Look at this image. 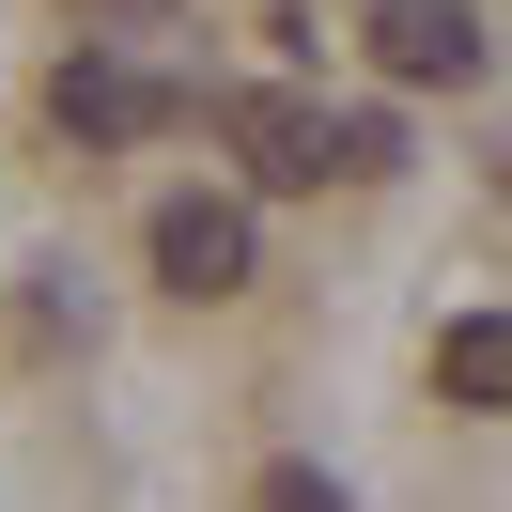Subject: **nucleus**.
<instances>
[{
	"instance_id": "6",
	"label": "nucleus",
	"mask_w": 512,
	"mask_h": 512,
	"mask_svg": "<svg viewBox=\"0 0 512 512\" xmlns=\"http://www.w3.org/2000/svg\"><path fill=\"white\" fill-rule=\"evenodd\" d=\"M326 171H342V187H388V171H404V125H388V109H326Z\"/></svg>"
},
{
	"instance_id": "2",
	"label": "nucleus",
	"mask_w": 512,
	"mask_h": 512,
	"mask_svg": "<svg viewBox=\"0 0 512 512\" xmlns=\"http://www.w3.org/2000/svg\"><path fill=\"white\" fill-rule=\"evenodd\" d=\"M156 280L171 295H249V202L233 187H171L156 202Z\"/></svg>"
},
{
	"instance_id": "9",
	"label": "nucleus",
	"mask_w": 512,
	"mask_h": 512,
	"mask_svg": "<svg viewBox=\"0 0 512 512\" xmlns=\"http://www.w3.org/2000/svg\"><path fill=\"white\" fill-rule=\"evenodd\" d=\"M497 187H512V156H497Z\"/></svg>"
},
{
	"instance_id": "7",
	"label": "nucleus",
	"mask_w": 512,
	"mask_h": 512,
	"mask_svg": "<svg viewBox=\"0 0 512 512\" xmlns=\"http://www.w3.org/2000/svg\"><path fill=\"white\" fill-rule=\"evenodd\" d=\"M264 512H342V481L326 466H264Z\"/></svg>"
},
{
	"instance_id": "3",
	"label": "nucleus",
	"mask_w": 512,
	"mask_h": 512,
	"mask_svg": "<svg viewBox=\"0 0 512 512\" xmlns=\"http://www.w3.org/2000/svg\"><path fill=\"white\" fill-rule=\"evenodd\" d=\"M218 125H233V156H249V187H326V109L311 94H233Z\"/></svg>"
},
{
	"instance_id": "1",
	"label": "nucleus",
	"mask_w": 512,
	"mask_h": 512,
	"mask_svg": "<svg viewBox=\"0 0 512 512\" xmlns=\"http://www.w3.org/2000/svg\"><path fill=\"white\" fill-rule=\"evenodd\" d=\"M357 47H373L388 94H466V78H481V16H466V0H373Z\"/></svg>"
},
{
	"instance_id": "4",
	"label": "nucleus",
	"mask_w": 512,
	"mask_h": 512,
	"mask_svg": "<svg viewBox=\"0 0 512 512\" xmlns=\"http://www.w3.org/2000/svg\"><path fill=\"white\" fill-rule=\"evenodd\" d=\"M47 125H63V140H140V125H171V94L125 78V63H63V78H47Z\"/></svg>"
},
{
	"instance_id": "8",
	"label": "nucleus",
	"mask_w": 512,
	"mask_h": 512,
	"mask_svg": "<svg viewBox=\"0 0 512 512\" xmlns=\"http://www.w3.org/2000/svg\"><path fill=\"white\" fill-rule=\"evenodd\" d=\"M63 16H109V32H156L171 0H63Z\"/></svg>"
},
{
	"instance_id": "5",
	"label": "nucleus",
	"mask_w": 512,
	"mask_h": 512,
	"mask_svg": "<svg viewBox=\"0 0 512 512\" xmlns=\"http://www.w3.org/2000/svg\"><path fill=\"white\" fill-rule=\"evenodd\" d=\"M435 404L512 419V311H450V326H435Z\"/></svg>"
}]
</instances>
